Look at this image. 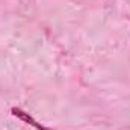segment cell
I'll return each mask as SVG.
<instances>
[{"label":"cell","mask_w":130,"mask_h":130,"mask_svg":"<svg viewBox=\"0 0 130 130\" xmlns=\"http://www.w3.org/2000/svg\"><path fill=\"white\" fill-rule=\"evenodd\" d=\"M11 113H12L15 118L21 120L23 123H26V124H29V126L35 127L36 130H48V127H45V126H42L41 123H38L35 118H32L27 112H24V110L20 109V107H12V109H11Z\"/></svg>","instance_id":"cell-1"}]
</instances>
